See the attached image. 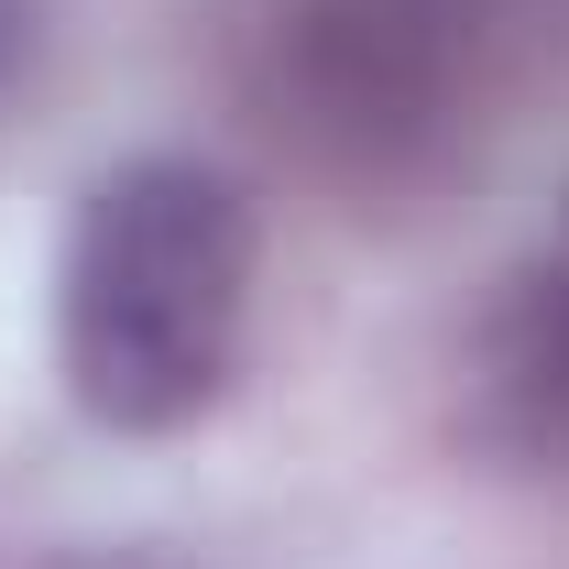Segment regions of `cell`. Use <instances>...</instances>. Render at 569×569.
<instances>
[{
    "mask_svg": "<svg viewBox=\"0 0 569 569\" xmlns=\"http://www.w3.org/2000/svg\"><path fill=\"white\" fill-rule=\"evenodd\" d=\"M252 340V198L198 153L110 164L67 219L56 361L67 395L121 438L209 417Z\"/></svg>",
    "mask_w": 569,
    "mask_h": 569,
    "instance_id": "1",
    "label": "cell"
},
{
    "mask_svg": "<svg viewBox=\"0 0 569 569\" xmlns=\"http://www.w3.org/2000/svg\"><path fill=\"white\" fill-rule=\"evenodd\" d=\"M493 77L503 0H263L241 33L263 132L351 198L449 176L493 110Z\"/></svg>",
    "mask_w": 569,
    "mask_h": 569,
    "instance_id": "2",
    "label": "cell"
},
{
    "mask_svg": "<svg viewBox=\"0 0 569 569\" xmlns=\"http://www.w3.org/2000/svg\"><path fill=\"white\" fill-rule=\"evenodd\" d=\"M471 372H482V427L503 449L569 471V219L537 230L526 263L503 274Z\"/></svg>",
    "mask_w": 569,
    "mask_h": 569,
    "instance_id": "3",
    "label": "cell"
},
{
    "mask_svg": "<svg viewBox=\"0 0 569 569\" xmlns=\"http://www.w3.org/2000/svg\"><path fill=\"white\" fill-rule=\"evenodd\" d=\"M88 569H99V559H88ZM110 569H132V559H110Z\"/></svg>",
    "mask_w": 569,
    "mask_h": 569,
    "instance_id": "4",
    "label": "cell"
}]
</instances>
